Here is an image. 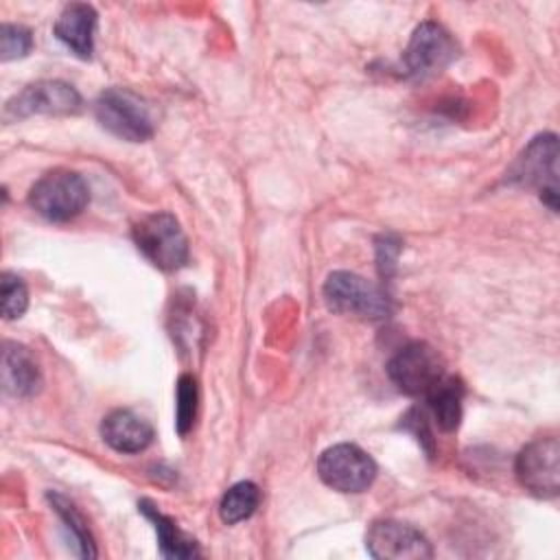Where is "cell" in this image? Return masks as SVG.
<instances>
[{
  "label": "cell",
  "mask_w": 560,
  "mask_h": 560,
  "mask_svg": "<svg viewBox=\"0 0 560 560\" xmlns=\"http://www.w3.org/2000/svg\"><path fill=\"white\" fill-rule=\"evenodd\" d=\"M197 400H199L197 381L190 374H182L179 381H177V402H175V427H177V433L182 438L195 424Z\"/></svg>",
  "instance_id": "19"
},
{
  "label": "cell",
  "mask_w": 560,
  "mask_h": 560,
  "mask_svg": "<svg viewBox=\"0 0 560 560\" xmlns=\"http://www.w3.org/2000/svg\"><path fill=\"white\" fill-rule=\"evenodd\" d=\"M324 302L337 315L365 322L387 319L394 311V304L383 287L352 271H332L326 278Z\"/></svg>",
  "instance_id": "1"
},
{
  "label": "cell",
  "mask_w": 560,
  "mask_h": 560,
  "mask_svg": "<svg viewBox=\"0 0 560 560\" xmlns=\"http://www.w3.org/2000/svg\"><path fill=\"white\" fill-rule=\"evenodd\" d=\"M94 28H96V11L85 2L66 4L52 26L57 39L81 59L92 57Z\"/></svg>",
  "instance_id": "14"
},
{
  "label": "cell",
  "mask_w": 560,
  "mask_h": 560,
  "mask_svg": "<svg viewBox=\"0 0 560 560\" xmlns=\"http://www.w3.org/2000/svg\"><path fill=\"white\" fill-rule=\"evenodd\" d=\"M42 387V370L33 352L15 341L2 348V389L13 398H31Z\"/></svg>",
  "instance_id": "12"
},
{
  "label": "cell",
  "mask_w": 560,
  "mask_h": 560,
  "mask_svg": "<svg viewBox=\"0 0 560 560\" xmlns=\"http://www.w3.org/2000/svg\"><path fill=\"white\" fill-rule=\"evenodd\" d=\"M319 479L337 492H363L376 477L374 459L357 444H335L317 459Z\"/></svg>",
  "instance_id": "10"
},
{
  "label": "cell",
  "mask_w": 560,
  "mask_h": 560,
  "mask_svg": "<svg viewBox=\"0 0 560 560\" xmlns=\"http://www.w3.org/2000/svg\"><path fill=\"white\" fill-rule=\"evenodd\" d=\"M133 243L140 254L162 271H175L188 260V241L179 221L171 212L140 217L133 228Z\"/></svg>",
  "instance_id": "3"
},
{
  "label": "cell",
  "mask_w": 560,
  "mask_h": 560,
  "mask_svg": "<svg viewBox=\"0 0 560 560\" xmlns=\"http://www.w3.org/2000/svg\"><path fill=\"white\" fill-rule=\"evenodd\" d=\"M140 512L153 523L155 527V534H158V545H160V553L164 558H175V560H188V558H195L199 556V547H197V540L190 538L184 529L177 527V523L162 514L151 501L142 499L138 503Z\"/></svg>",
  "instance_id": "15"
},
{
  "label": "cell",
  "mask_w": 560,
  "mask_h": 560,
  "mask_svg": "<svg viewBox=\"0 0 560 560\" xmlns=\"http://www.w3.org/2000/svg\"><path fill=\"white\" fill-rule=\"evenodd\" d=\"M81 94L66 81L44 79L13 94L4 105V120H20L33 114L70 116L81 109Z\"/></svg>",
  "instance_id": "9"
},
{
  "label": "cell",
  "mask_w": 560,
  "mask_h": 560,
  "mask_svg": "<svg viewBox=\"0 0 560 560\" xmlns=\"http://www.w3.org/2000/svg\"><path fill=\"white\" fill-rule=\"evenodd\" d=\"M365 549L376 560H424L433 556L424 534L394 518H381L370 525Z\"/></svg>",
  "instance_id": "11"
},
{
  "label": "cell",
  "mask_w": 560,
  "mask_h": 560,
  "mask_svg": "<svg viewBox=\"0 0 560 560\" xmlns=\"http://www.w3.org/2000/svg\"><path fill=\"white\" fill-rule=\"evenodd\" d=\"M398 252H400V243L394 236H381L376 241V260H378V271L383 278H389L394 273Z\"/></svg>",
  "instance_id": "23"
},
{
  "label": "cell",
  "mask_w": 560,
  "mask_h": 560,
  "mask_svg": "<svg viewBox=\"0 0 560 560\" xmlns=\"http://www.w3.org/2000/svg\"><path fill=\"white\" fill-rule=\"evenodd\" d=\"M518 483L538 499H553L560 492V442L553 435L527 442L514 462Z\"/></svg>",
  "instance_id": "7"
},
{
  "label": "cell",
  "mask_w": 560,
  "mask_h": 560,
  "mask_svg": "<svg viewBox=\"0 0 560 560\" xmlns=\"http://www.w3.org/2000/svg\"><path fill=\"white\" fill-rule=\"evenodd\" d=\"M457 57V44L438 22H422L411 33L402 52V70L407 77L427 79L442 72Z\"/></svg>",
  "instance_id": "8"
},
{
  "label": "cell",
  "mask_w": 560,
  "mask_h": 560,
  "mask_svg": "<svg viewBox=\"0 0 560 560\" xmlns=\"http://www.w3.org/2000/svg\"><path fill=\"white\" fill-rule=\"evenodd\" d=\"M2 315L4 319H18L28 306V289L15 273H2Z\"/></svg>",
  "instance_id": "20"
},
{
  "label": "cell",
  "mask_w": 560,
  "mask_h": 560,
  "mask_svg": "<svg viewBox=\"0 0 560 560\" xmlns=\"http://www.w3.org/2000/svg\"><path fill=\"white\" fill-rule=\"evenodd\" d=\"M260 503V490L254 481H238L225 490L219 503V516L228 525L249 518Z\"/></svg>",
  "instance_id": "17"
},
{
  "label": "cell",
  "mask_w": 560,
  "mask_h": 560,
  "mask_svg": "<svg viewBox=\"0 0 560 560\" xmlns=\"http://www.w3.org/2000/svg\"><path fill=\"white\" fill-rule=\"evenodd\" d=\"M33 48V35L26 26L20 24H2L0 28V59L13 61L22 59Z\"/></svg>",
  "instance_id": "21"
},
{
  "label": "cell",
  "mask_w": 560,
  "mask_h": 560,
  "mask_svg": "<svg viewBox=\"0 0 560 560\" xmlns=\"http://www.w3.org/2000/svg\"><path fill=\"white\" fill-rule=\"evenodd\" d=\"M153 427L149 420L131 409H114L101 422V438L118 453H140L153 442Z\"/></svg>",
  "instance_id": "13"
},
{
  "label": "cell",
  "mask_w": 560,
  "mask_h": 560,
  "mask_svg": "<svg viewBox=\"0 0 560 560\" xmlns=\"http://www.w3.org/2000/svg\"><path fill=\"white\" fill-rule=\"evenodd\" d=\"M508 182L523 188H536L540 201L551 212L558 210V136H536L514 160L508 171Z\"/></svg>",
  "instance_id": "4"
},
{
  "label": "cell",
  "mask_w": 560,
  "mask_h": 560,
  "mask_svg": "<svg viewBox=\"0 0 560 560\" xmlns=\"http://www.w3.org/2000/svg\"><path fill=\"white\" fill-rule=\"evenodd\" d=\"M462 400H464V385L455 376H444L438 383V387L427 396L433 420L442 431H455L459 427Z\"/></svg>",
  "instance_id": "16"
},
{
  "label": "cell",
  "mask_w": 560,
  "mask_h": 560,
  "mask_svg": "<svg viewBox=\"0 0 560 560\" xmlns=\"http://www.w3.org/2000/svg\"><path fill=\"white\" fill-rule=\"evenodd\" d=\"M416 440L418 444L427 451V455H433V435H431V429H429V422H427V413L420 411V409H409L407 416L402 418V424Z\"/></svg>",
  "instance_id": "22"
},
{
  "label": "cell",
  "mask_w": 560,
  "mask_h": 560,
  "mask_svg": "<svg viewBox=\"0 0 560 560\" xmlns=\"http://www.w3.org/2000/svg\"><path fill=\"white\" fill-rule=\"evenodd\" d=\"M90 201L85 179L66 168H55L42 175L28 190V206L52 223H63L79 217Z\"/></svg>",
  "instance_id": "2"
},
{
  "label": "cell",
  "mask_w": 560,
  "mask_h": 560,
  "mask_svg": "<svg viewBox=\"0 0 560 560\" xmlns=\"http://www.w3.org/2000/svg\"><path fill=\"white\" fill-rule=\"evenodd\" d=\"M48 501H50V505L55 508L57 516L63 521V525H66V529H68V534H70V538H72V542H74V547H77V553H79L81 558H96L94 538H92V534H90V529H88L83 516L77 512V508H74L68 499H63L61 494H57V492H50V494H48Z\"/></svg>",
  "instance_id": "18"
},
{
  "label": "cell",
  "mask_w": 560,
  "mask_h": 560,
  "mask_svg": "<svg viewBox=\"0 0 560 560\" xmlns=\"http://www.w3.org/2000/svg\"><path fill=\"white\" fill-rule=\"evenodd\" d=\"M387 376L402 394L427 398L446 376V365L433 346L413 341L389 359Z\"/></svg>",
  "instance_id": "6"
},
{
  "label": "cell",
  "mask_w": 560,
  "mask_h": 560,
  "mask_svg": "<svg viewBox=\"0 0 560 560\" xmlns=\"http://www.w3.org/2000/svg\"><path fill=\"white\" fill-rule=\"evenodd\" d=\"M96 120L116 138L144 142L153 136V118L147 103L127 88H107L94 101Z\"/></svg>",
  "instance_id": "5"
}]
</instances>
